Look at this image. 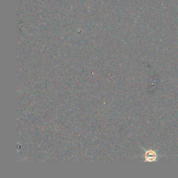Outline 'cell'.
<instances>
[{
	"label": "cell",
	"mask_w": 178,
	"mask_h": 178,
	"mask_svg": "<svg viewBox=\"0 0 178 178\" xmlns=\"http://www.w3.org/2000/svg\"><path fill=\"white\" fill-rule=\"evenodd\" d=\"M157 157L155 152L153 151H149L146 153V160L149 161V162H152L154 161Z\"/></svg>",
	"instance_id": "6da1fadb"
}]
</instances>
